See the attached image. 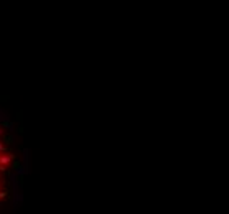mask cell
<instances>
[{"label":"cell","mask_w":229,"mask_h":214,"mask_svg":"<svg viewBox=\"0 0 229 214\" xmlns=\"http://www.w3.org/2000/svg\"><path fill=\"white\" fill-rule=\"evenodd\" d=\"M13 157L12 155H7V153H0V166H8L12 163Z\"/></svg>","instance_id":"obj_1"},{"label":"cell","mask_w":229,"mask_h":214,"mask_svg":"<svg viewBox=\"0 0 229 214\" xmlns=\"http://www.w3.org/2000/svg\"><path fill=\"white\" fill-rule=\"evenodd\" d=\"M5 120H10V115H8V112L0 109V122H5Z\"/></svg>","instance_id":"obj_2"},{"label":"cell","mask_w":229,"mask_h":214,"mask_svg":"<svg viewBox=\"0 0 229 214\" xmlns=\"http://www.w3.org/2000/svg\"><path fill=\"white\" fill-rule=\"evenodd\" d=\"M4 152H5V145L4 143H0V153H4Z\"/></svg>","instance_id":"obj_3"},{"label":"cell","mask_w":229,"mask_h":214,"mask_svg":"<svg viewBox=\"0 0 229 214\" xmlns=\"http://www.w3.org/2000/svg\"><path fill=\"white\" fill-rule=\"evenodd\" d=\"M0 135H2V128H0Z\"/></svg>","instance_id":"obj_4"},{"label":"cell","mask_w":229,"mask_h":214,"mask_svg":"<svg viewBox=\"0 0 229 214\" xmlns=\"http://www.w3.org/2000/svg\"><path fill=\"white\" fill-rule=\"evenodd\" d=\"M0 186H2V185H0Z\"/></svg>","instance_id":"obj_5"}]
</instances>
